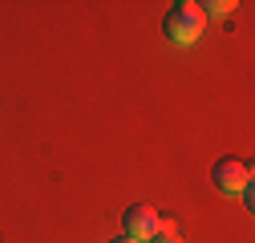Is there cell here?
<instances>
[{
    "mask_svg": "<svg viewBox=\"0 0 255 243\" xmlns=\"http://www.w3.org/2000/svg\"><path fill=\"white\" fill-rule=\"evenodd\" d=\"M203 28H207V16H203V8L195 0H178V4H170V12L162 16V33L174 45H195L203 37Z\"/></svg>",
    "mask_w": 255,
    "mask_h": 243,
    "instance_id": "6da1fadb",
    "label": "cell"
},
{
    "mask_svg": "<svg viewBox=\"0 0 255 243\" xmlns=\"http://www.w3.org/2000/svg\"><path fill=\"white\" fill-rule=\"evenodd\" d=\"M122 227H126V239L150 243V239L158 235V211H154L150 203H134V207L122 215Z\"/></svg>",
    "mask_w": 255,
    "mask_h": 243,
    "instance_id": "7a4b0ae2",
    "label": "cell"
},
{
    "mask_svg": "<svg viewBox=\"0 0 255 243\" xmlns=\"http://www.w3.org/2000/svg\"><path fill=\"white\" fill-rule=\"evenodd\" d=\"M215 187L223 195H243V187H251V162H243V158H219L215 162Z\"/></svg>",
    "mask_w": 255,
    "mask_h": 243,
    "instance_id": "3957f363",
    "label": "cell"
},
{
    "mask_svg": "<svg viewBox=\"0 0 255 243\" xmlns=\"http://www.w3.org/2000/svg\"><path fill=\"white\" fill-rule=\"evenodd\" d=\"M203 8V16H231L239 4H227V0H207V4H199Z\"/></svg>",
    "mask_w": 255,
    "mask_h": 243,
    "instance_id": "277c9868",
    "label": "cell"
},
{
    "mask_svg": "<svg viewBox=\"0 0 255 243\" xmlns=\"http://www.w3.org/2000/svg\"><path fill=\"white\" fill-rule=\"evenodd\" d=\"M150 243H182V235H178V231H158Z\"/></svg>",
    "mask_w": 255,
    "mask_h": 243,
    "instance_id": "5b68a950",
    "label": "cell"
},
{
    "mask_svg": "<svg viewBox=\"0 0 255 243\" xmlns=\"http://www.w3.org/2000/svg\"><path fill=\"white\" fill-rule=\"evenodd\" d=\"M114 243H134V239H114Z\"/></svg>",
    "mask_w": 255,
    "mask_h": 243,
    "instance_id": "8992f818",
    "label": "cell"
}]
</instances>
